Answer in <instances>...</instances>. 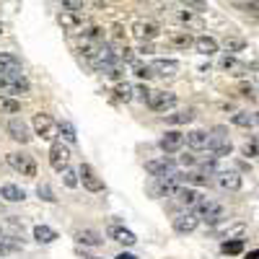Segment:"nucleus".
<instances>
[{
	"instance_id": "dca6fc26",
	"label": "nucleus",
	"mask_w": 259,
	"mask_h": 259,
	"mask_svg": "<svg viewBox=\"0 0 259 259\" xmlns=\"http://www.w3.org/2000/svg\"><path fill=\"white\" fill-rule=\"evenodd\" d=\"M197 226H200V218H197L194 212H182V215H177V218H174V231H177L179 236L192 233Z\"/></svg>"
},
{
	"instance_id": "423d86ee",
	"label": "nucleus",
	"mask_w": 259,
	"mask_h": 259,
	"mask_svg": "<svg viewBox=\"0 0 259 259\" xmlns=\"http://www.w3.org/2000/svg\"><path fill=\"white\" fill-rule=\"evenodd\" d=\"M31 83L26 80L24 73H11V75H0V91L6 94H29Z\"/></svg>"
},
{
	"instance_id": "412c9836",
	"label": "nucleus",
	"mask_w": 259,
	"mask_h": 259,
	"mask_svg": "<svg viewBox=\"0 0 259 259\" xmlns=\"http://www.w3.org/2000/svg\"><path fill=\"white\" fill-rule=\"evenodd\" d=\"M75 241L83 244V246H101L104 236L94 228H83V231H75Z\"/></svg>"
},
{
	"instance_id": "6ab92c4d",
	"label": "nucleus",
	"mask_w": 259,
	"mask_h": 259,
	"mask_svg": "<svg viewBox=\"0 0 259 259\" xmlns=\"http://www.w3.org/2000/svg\"><path fill=\"white\" fill-rule=\"evenodd\" d=\"M11 73H24L21 60L11 52H0V75H11Z\"/></svg>"
},
{
	"instance_id": "a18cd8bd",
	"label": "nucleus",
	"mask_w": 259,
	"mask_h": 259,
	"mask_svg": "<svg viewBox=\"0 0 259 259\" xmlns=\"http://www.w3.org/2000/svg\"><path fill=\"white\" fill-rule=\"evenodd\" d=\"M179 163H182V166H194V163H197V158H194V156H182Z\"/></svg>"
},
{
	"instance_id": "79ce46f5",
	"label": "nucleus",
	"mask_w": 259,
	"mask_h": 259,
	"mask_svg": "<svg viewBox=\"0 0 259 259\" xmlns=\"http://www.w3.org/2000/svg\"><path fill=\"white\" fill-rule=\"evenodd\" d=\"M83 3L85 0H62V8H68V11H83Z\"/></svg>"
},
{
	"instance_id": "7c9ffc66",
	"label": "nucleus",
	"mask_w": 259,
	"mask_h": 259,
	"mask_svg": "<svg viewBox=\"0 0 259 259\" xmlns=\"http://www.w3.org/2000/svg\"><path fill=\"white\" fill-rule=\"evenodd\" d=\"M184 182H189L194 187H205V184H210V177L205 171H189V174H184Z\"/></svg>"
},
{
	"instance_id": "72a5a7b5",
	"label": "nucleus",
	"mask_w": 259,
	"mask_h": 259,
	"mask_svg": "<svg viewBox=\"0 0 259 259\" xmlns=\"http://www.w3.org/2000/svg\"><path fill=\"white\" fill-rule=\"evenodd\" d=\"M223 254H231V256H236V254H241L244 251V241L241 239H233V241H223Z\"/></svg>"
},
{
	"instance_id": "9b49d317",
	"label": "nucleus",
	"mask_w": 259,
	"mask_h": 259,
	"mask_svg": "<svg viewBox=\"0 0 259 259\" xmlns=\"http://www.w3.org/2000/svg\"><path fill=\"white\" fill-rule=\"evenodd\" d=\"M184 143H187V138H184L182 133H177V130H168V133L158 140V145H161L163 153H177V150H182Z\"/></svg>"
},
{
	"instance_id": "5701e85b",
	"label": "nucleus",
	"mask_w": 259,
	"mask_h": 259,
	"mask_svg": "<svg viewBox=\"0 0 259 259\" xmlns=\"http://www.w3.org/2000/svg\"><path fill=\"white\" fill-rule=\"evenodd\" d=\"M184 138H187V145L192 150H205L207 148V140H210L207 130H192V133H187Z\"/></svg>"
},
{
	"instance_id": "1a4fd4ad",
	"label": "nucleus",
	"mask_w": 259,
	"mask_h": 259,
	"mask_svg": "<svg viewBox=\"0 0 259 259\" xmlns=\"http://www.w3.org/2000/svg\"><path fill=\"white\" fill-rule=\"evenodd\" d=\"M34 133L41 140H52L55 138V119L50 114H34Z\"/></svg>"
},
{
	"instance_id": "2eb2a0df",
	"label": "nucleus",
	"mask_w": 259,
	"mask_h": 259,
	"mask_svg": "<svg viewBox=\"0 0 259 259\" xmlns=\"http://www.w3.org/2000/svg\"><path fill=\"white\" fill-rule=\"evenodd\" d=\"M133 34L143 41H153L161 34V26L153 24V21H138V24H133Z\"/></svg>"
},
{
	"instance_id": "aec40b11",
	"label": "nucleus",
	"mask_w": 259,
	"mask_h": 259,
	"mask_svg": "<svg viewBox=\"0 0 259 259\" xmlns=\"http://www.w3.org/2000/svg\"><path fill=\"white\" fill-rule=\"evenodd\" d=\"M194 50H197L200 55H205V57H210V55H215L221 50V45H218V39H212V36H207V34H202V36H197L194 39V45H192Z\"/></svg>"
},
{
	"instance_id": "a19ab883",
	"label": "nucleus",
	"mask_w": 259,
	"mask_h": 259,
	"mask_svg": "<svg viewBox=\"0 0 259 259\" xmlns=\"http://www.w3.org/2000/svg\"><path fill=\"white\" fill-rule=\"evenodd\" d=\"M135 75L140 78V80H148V78H153V73H150V65H140V62H135Z\"/></svg>"
},
{
	"instance_id": "7ed1b4c3",
	"label": "nucleus",
	"mask_w": 259,
	"mask_h": 259,
	"mask_svg": "<svg viewBox=\"0 0 259 259\" xmlns=\"http://www.w3.org/2000/svg\"><path fill=\"white\" fill-rule=\"evenodd\" d=\"M145 104H148V109H153V112H168V109L177 106V94H171V91H148Z\"/></svg>"
},
{
	"instance_id": "de8ad7c7",
	"label": "nucleus",
	"mask_w": 259,
	"mask_h": 259,
	"mask_svg": "<svg viewBox=\"0 0 259 259\" xmlns=\"http://www.w3.org/2000/svg\"><path fill=\"white\" fill-rule=\"evenodd\" d=\"M140 52H145V55H150V52H153V47H150V41H148V45H143V47H140Z\"/></svg>"
},
{
	"instance_id": "c85d7f7f",
	"label": "nucleus",
	"mask_w": 259,
	"mask_h": 259,
	"mask_svg": "<svg viewBox=\"0 0 259 259\" xmlns=\"http://www.w3.org/2000/svg\"><path fill=\"white\" fill-rule=\"evenodd\" d=\"M21 112V101L13 96H0V114H18Z\"/></svg>"
},
{
	"instance_id": "4468645a",
	"label": "nucleus",
	"mask_w": 259,
	"mask_h": 259,
	"mask_svg": "<svg viewBox=\"0 0 259 259\" xmlns=\"http://www.w3.org/2000/svg\"><path fill=\"white\" fill-rule=\"evenodd\" d=\"M145 171H148V174L150 177H168V174H174V161H171V158H156V161H148L145 163Z\"/></svg>"
},
{
	"instance_id": "cd10ccee",
	"label": "nucleus",
	"mask_w": 259,
	"mask_h": 259,
	"mask_svg": "<svg viewBox=\"0 0 259 259\" xmlns=\"http://www.w3.org/2000/svg\"><path fill=\"white\" fill-rule=\"evenodd\" d=\"M177 18L182 21V24H187V26H202L200 11H194V8H184V11H179Z\"/></svg>"
},
{
	"instance_id": "ea45409f",
	"label": "nucleus",
	"mask_w": 259,
	"mask_h": 259,
	"mask_svg": "<svg viewBox=\"0 0 259 259\" xmlns=\"http://www.w3.org/2000/svg\"><path fill=\"white\" fill-rule=\"evenodd\" d=\"M226 50L228 52H244L246 50V41L244 39H226Z\"/></svg>"
},
{
	"instance_id": "09e8293b",
	"label": "nucleus",
	"mask_w": 259,
	"mask_h": 259,
	"mask_svg": "<svg viewBox=\"0 0 259 259\" xmlns=\"http://www.w3.org/2000/svg\"><path fill=\"white\" fill-rule=\"evenodd\" d=\"M117 259H138V256H135V254H119Z\"/></svg>"
},
{
	"instance_id": "58836bf2",
	"label": "nucleus",
	"mask_w": 259,
	"mask_h": 259,
	"mask_svg": "<svg viewBox=\"0 0 259 259\" xmlns=\"http://www.w3.org/2000/svg\"><path fill=\"white\" fill-rule=\"evenodd\" d=\"M13 251H21V244L18 241H3V239H0V256H8Z\"/></svg>"
},
{
	"instance_id": "4be33fe9",
	"label": "nucleus",
	"mask_w": 259,
	"mask_h": 259,
	"mask_svg": "<svg viewBox=\"0 0 259 259\" xmlns=\"http://www.w3.org/2000/svg\"><path fill=\"white\" fill-rule=\"evenodd\" d=\"M109 236H112L114 241L124 244V246H135V244H138V236L130 231V228H122V226H112V228H109Z\"/></svg>"
},
{
	"instance_id": "2f4dec72",
	"label": "nucleus",
	"mask_w": 259,
	"mask_h": 259,
	"mask_svg": "<svg viewBox=\"0 0 259 259\" xmlns=\"http://www.w3.org/2000/svg\"><path fill=\"white\" fill-rule=\"evenodd\" d=\"M133 94H135V89H133L130 83H117V85H114V96H117L119 101H130V99H133Z\"/></svg>"
},
{
	"instance_id": "603ef678",
	"label": "nucleus",
	"mask_w": 259,
	"mask_h": 259,
	"mask_svg": "<svg viewBox=\"0 0 259 259\" xmlns=\"http://www.w3.org/2000/svg\"><path fill=\"white\" fill-rule=\"evenodd\" d=\"M256 99H259V94H256Z\"/></svg>"
},
{
	"instance_id": "c9c22d12",
	"label": "nucleus",
	"mask_w": 259,
	"mask_h": 259,
	"mask_svg": "<svg viewBox=\"0 0 259 259\" xmlns=\"http://www.w3.org/2000/svg\"><path fill=\"white\" fill-rule=\"evenodd\" d=\"M62 182H65V187H70V189L78 187V182H80V179H78V171H73V168L65 166V168H62Z\"/></svg>"
},
{
	"instance_id": "9d476101",
	"label": "nucleus",
	"mask_w": 259,
	"mask_h": 259,
	"mask_svg": "<svg viewBox=\"0 0 259 259\" xmlns=\"http://www.w3.org/2000/svg\"><path fill=\"white\" fill-rule=\"evenodd\" d=\"M150 73L158 78H174L179 73V62L177 60H153L150 62Z\"/></svg>"
},
{
	"instance_id": "c756f323",
	"label": "nucleus",
	"mask_w": 259,
	"mask_h": 259,
	"mask_svg": "<svg viewBox=\"0 0 259 259\" xmlns=\"http://www.w3.org/2000/svg\"><path fill=\"white\" fill-rule=\"evenodd\" d=\"M192 119H194V112H192V109H182V112H177V114H168V117H166L168 124H189Z\"/></svg>"
},
{
	"instance_id": "ddd939ff",
	"label": "nucleus",
	"mask_w": 259,
	"mask_h": 259,
	"mask_svg": "<svg viewBox=\"0 0 259 259\" xmlns=\"http://www.w3.org/2000/svg\"><path fill=\"white\" fill-rule=\"evenodd\" d=\"M215 177H218V187L226 189V192H239L241 184H244V179H241L239 171H218Z\"/></svg>"
},
{
	"instance_id": "3c124183",
	"label": "nucleus",
	"mask_w": 259,
	"mask_h": 259,
	"mask_svg": "<svg viewBox=\"0 0 259 259\" xmlns=\"http://www.w3.org/2000/svg\"><path fill=\"white\" fill-rule=\"evenodd\" d=\"M0 31H3V26H0Z\"/></svg>"
},
{
	"instance_id": "f8f14e48",
	"label": "nucleus",
	"mask_w": 259,
	"mask_h": 259,
	"mask_svg": "<svg viewBox=\"0 0 259 259\" xmlns=\"http://www.w3.org/2000/svg\"><path fill=\"white\" fill-rule=\"evenodd\" d=\"M78 177H80V182H83V187L89 189V192H104V182L96 177V171L89 166V163H83L80 166V171H78Z\"/></svg>"
},
{
	"instance_id": "20e7f679",
	"label": "nucleus",
	"mask_w": 259,
	"mask_h": 259,
	"mask_svg": "<svg viewBox=\"0 0 259 259\" xmlns=\"http://www.w3.org/2000/svg\"><path fill=\"white\" fill-rule=\"evenodd\" d=\"M207 150L212 153V158L231 156L233 145H231V140H228V135H226V130H223V127H218V130H215V133L210 135V140H207Z\"/></svg>"
},
{
	"instance_id": "393cba45",
	"label": "nucleus",
	"mask_w": 259,
	"mask_h": 259,
	"mask_svg": "<svg viewBox=\"0 0 259 259\" xmlns=\"http://www.w3.org/2000/svg\"><path fill=\"white\" fill-rule=\"evenodd\" d=\"M34 239L39 244H52L57 239V231L50 228V226H34Z\"/></svg>"
},
{
	"instance_id": "4c0bfd02",
	"label": "nucleus",
	"mask_w": 259,
	"mask_h": 259,
	"mask_svg": "<svg viewBox=\"0 0 259 259\" xmlns=\"http://www.w3.org/2000/svg\"><path fill=\"white\" fill-rule=\"evenodd\" d=\"M241 11H244L249 18L259 21V0H249V3H244V6H241Z\"/></svg>"
},
{
	"instance_id": "c03bdc74",
	"label": "nucleus",
	"mask_w": 259,
	"mask_h": 259,
	"mask_svg": "<svg viewBox=\"0 0 259 259\" xmlns=\"http://www.w3.org/2000/svg\"><path fill=\"white\" fill-rule=\"evenodd\" d=\"M187 8H194V11H202L205 8V0H184Z\"/></svg>"
},
{
	"instance_id": "8fccbe9b",
	"label": "nucleus",
	"mask_w": 259,
	"mask_h": 259,
	"mask_svg": "<svg viewBox=\"0 0 259 259\" xmlns=\"http://www.w3.org/2000/svg\"><path fill=\"white\" fill-rule=\"evenodd\" d=\"M254 124H259V112H256V114H254Z\"/></svg>"
},
{
	"instance_id": "39448f33",
	"label": "nucleus",
	"mask_w": 259,
	"mask_h": 259,
	"mask_svg": "<svg viewBox=\"0 0 259 259\" xmlns=\"http://www.w3.org/2000/svg\"><path fill=\"white\" fill-rule=\"evenodd\" d=\"M8 166L21 177H36V161L29 153H8Z\"/></svg>"
},
{
	"instance_id": "f257e3e1",
	"label": "nucleus",
	"mask_w": 259,
	"mask_h": 259,
	"mask_svg": "<svg viewBox=\"0 0 259 259\" xmlns=\"http://www.w3.org/2000/svg\"><path fill=\"white\" fill-rule=\"evenodd\" d=\"M101 47H104V29L91 26V29H83V31H80V45H78V50H80L83 57L91 60Z\"/></svg>"
},
{
	"instance_id": "b1692460",
	"label": "nucleus",
	"mask_w": 259,
	"mask_h": 259,
	"mask_svg": "<svg viewBox=\"0 0 259 259\" xmlns=\"http://www.w3.org/2000/svg\"><path fill=\"white\" fill-rule=\"evenodd\" d=\"M0 197H3L6 202H24L26 192L21 187H16V184H3V187H0Z\"/></svg>"
},
{
	"instance_id": "864d4df0",
	"label": "nucleus",
	"mask_w": 259,
	"mask_h": 259,
	"mask_svg": "<svg viewBox=\"0 0 259 259\" xmlns=\"http://www.w3.org/2000/svg\"><path fill=\"white\" fill-rule=\"evenodd\" d=\"M0 239H3V236H0Z\"/></svg>"
},
{
	"instance_id": "a878e982",
	"label": "nucleus",
	"mask_w": 259,
	"mask_h": 259,
	"mask_svg": "<svg viewBox=\"0 0 259 259\" xmlns=\"http://www.w3.org/2000/svg\"><path fill=\"white\" fill-rule=\"evenodd\" d=\"M168 45L177 47V50H187V47L194 45V39H192L189 31H179V34H171V36H168Z\"/></svg>"
},
{
	"instance_id": "6e6552de",
	"label": "nucleus",
	"mask_w": 259,
	"mask_h": 259,
	"mask_svg": "<svg viewBox=\"0 0 259 259\" xmlns=\"http://www.w3.org/2000/svg\"><path fill=\"white\" fill-rule=\"evenodd\" d=\"M68 161H70V148L62 145V143H52V148H50V166L55 171H62L65 166H68Z\"/></svg>"
},
{
	"instance_id": "49530a36",
	"label": "nucleus",
	"mask_w": 259,
	"mask_h": 259,
	"mask_svg": "<svg viewBox=\"0 0 259 259\" xmlns=\"http://www.w3.org/2000/svg\"><path fill=\"white\" fill-rule=\"evenodd\" d=\"M244 259H259V249H254V251H249V254H244Z\"/></svg>"
},
{
	"instance_id": "f03ea898",
	"label": "nucleus",
	"mask_w": 259,
	"mask_h": 259,
	"mask_svg": "<svg viewBox=\"0 0 259 259\" xmlns=\"http://www.w3.org/2000/svg\"><path fill=\"white\" fill-rule=\"evenodd\" d=\"M194 215H197L200 221H205L207 226H218L226 218V210L215 200H200L197 205H194Z\"/></svg>"
},
{
	"instance_id": "a211bd4d",
	"label": "nucleus",
	"mask_w": 259,
	"mask_h": 259,
	"mask_svg": "<svg viewBox=\"0 0 259 259\" xmlns=\"http://www.w3.org/2000/svg\"><path fill=\"white\" fill-rule=\"evenodd\" d=\"M174 197H177V202H179L182 207H194V205L200 202L202 194H200L197 189H192V187H179V189L174 192Z\"/></svg>"
},
{
	"instance_id": "473e14b6",
	"label": "nucleus",
	"mask_w": 259,
	"mask_h": 259,
	"mask_svg": "<svg viewBox=\"0 0 259 259\" xmlns=\"http://www.w3.org/2000/svg\"><path fill=\"white\" fill-rule=\"evenodd\" d=\"M231 122H233L236 127H244V130H249V127L254 124V114H249V112H236Z\"/></svg>"
},
{
	"instance_id": "e433bc0d",
	"label": "nucleus",
	"mask_w": 259,
	"mask_h": 259,
	"mask_svg": "<svg viewBox=\"0 0 259 259\" xmlns=\"http://www.w3.org/2000/svg\"><path fill=\"white\" fill-rule=\"evenodd\" d=\"M36 194H39V200H45V202H57V197H55V192H52L50 184H39Z\"/></svg>"
},
{
	"instance_id": "bb28decb",
	"label": "nucleus",
	"mask_w": 259,
	"mask_h": 259,
	"mask_svg": "<svg viewBox=\"0 0 259 259\" xmlns=\"http://www.w3.org/2000/svg\"><path fill=\"white\" fill-rule=\"evenodd\" d=\"M221 68H223L226 73H231V75H244V70H246L233 55H226V57L221 60Z\"/></svg>"
},
{
	"instance_id": "f3484780",
	"label": "nucleus",
	"mask_w": 259,
	"mask_h": 259,
	"mask_svg": "<svg viewBox=\"0 0 259 259\" xmlns=\"http://www.w3.org/2000/svg\"><path fill=\"white\" fill-rule=\"evenodd\" d=\"M8 133H11V138L16 143H29L31 140V130H29V124L24 119H11L8 122Z\"/></svg>"
},
{
	"instance_id": "37998d69",
	"label": "nucleus",
	"mask_w": 259,
	"mask_h": 259,
	"mask_svg": "<svg viewBox=\"0 0 259 259\" xmlns=\"http://www.w3.org/2000/svg\"><path fill=\"white\" fill-rule=\"evenodd\" d=\"M244 156H249V158H256L259 156V148H256V143H244Z\"/></svg>"
},
{
	"instance_id": "0eeeda50",
	"label": "nucleus",
	"mask_w": 259,
	"mask_h": 259,
	"mask_svg": "<svg viewBox=\"0 0 259 259\" xmlns=\"http://www.w3.org/2000/svg\"><path fill=\"white\" fill-rule=\"evenodd\" d=\"M57 21H60L62 31H68V34H80V31L85 29V21H83V16H80L78 11L62 8V13L57 16Z\"/></svg>"
},
{
	"instance_id": "f704fd0d",
	"label": "nucleus",
	"mask_w": 259,
	"mask_h": 259,
	"mask_svg": "<svg viewBox=\"0 0 259 259\" xmlns=\"http://www.w3.org/2000/svg\"><path fill=\"white\" fill-rule=\"evenodd\" d=\"M57 130H60V135H62L65 140H68V143H75V140H78L75 127H73L70 122H60V124H57Z\"/></svg>"
}]
</instances>
